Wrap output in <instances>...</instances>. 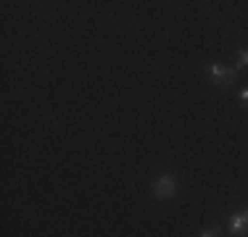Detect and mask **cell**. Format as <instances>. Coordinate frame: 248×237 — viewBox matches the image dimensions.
<instances>
[{
  "mask_svg": "<svg viewBox=\"0 0 248 237\" xmlns=\"http://www.w3.org/2000/svg\"><path fill=\"white\" fill-rule=\"evenodd\" d=\"M240 100H243V103L248 105V87H246V90H240Z\"/></svg>",
  "mask_w": 248,
  "mask_h": 237,
  "instance_id": "cell-6",
  "label": "cell"
},
{
  "mask_svg": "<svg viewBox=\"0 0 248 237\" xmlns=\"http://www.w3.org/2000/svg\"><path fill=\"white\" fill-rule=\"evenodd\" d=\"M230 229H232L235 235H248V208L235 211L232 216H230Z\"/></svg>",
  "mask_w": 248,
  "mask_h": 237,
  "instance_id": "cell-3",
  "label": "cell"
},
{
  "mask_svg": "<svg viewBox=\"0 0 248 237\" xmlns=\"http://www.w3.org/2000/svg\"><path fill=\"white\" fill-rule=\"evenodd\" d=\"M238 66H248V50H238Z\"/></svg>",
  "mask_w": 248,
  "mask_h": 237,
  "instance_id": "cell-4",
  "label": "cell"
},
{
  "mask_svg": "<svg viewBox=\"0 0 248 237\" xmlns=\"http://www.w3.org/2000/svg\"><path fill=\"white\" fill-rule=\"evenodd\" d=\"M201 237H222V235H219V229L209 227V229H203V232H201Z\"/></svg>",
  "mask_w": 248,
  "mask_h": 237,
  "instance_id": "cell-5",
  "label": "cell"
},
{
  "mask_svg": "<svg viewBox=\"0 0 248 237\" xmlns=\"http://www.w3.org/2000/svg\"><path fill=\"white\" fill-rule=\"evenodd\" d=\"M177 195V179L172 174H161L156 182H153V198L158 200H169Z\"/></svg>",
  "mask_w": 248,
  "mask_h": 237,
  "instance_id": "cell-2",
  "label": "cell"
},
{
  "mask_svg": "<svg viewBox=\"0 0 248 237\" xmlns=\"http://www.w3.org/2000/svg\"><path fill=\"white\" fill-rule=\"evenodd\" d=\"M206 74L211 76L214 85L224 87V85H232V82H235L238 69H230V66H224V63H209V66H206Z\"/></svg>",
  "mask_w": 248,
  "mask_h": 237,
  "instance_id": "cell-1",
  "label": "cell"
}]
</instances>
